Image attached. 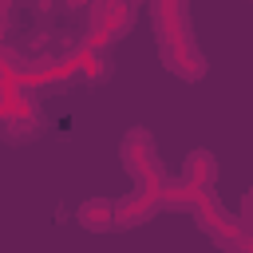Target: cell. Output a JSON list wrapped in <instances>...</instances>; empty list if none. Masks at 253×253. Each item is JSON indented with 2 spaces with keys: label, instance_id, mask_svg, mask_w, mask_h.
<instances>
[{
  "label": "cell",
  "instance_id": "obj_1",
  "mask_svg": "<svg viewBox=\"0 0 253 253\" xmlns=\"http://www.w3.org/2000/svg\"><path fill=\"white\" fill-rule=\"evenodd\" d=\"M150 20H154V43H158V55H162L166 71L178 75V79H186V83H198L206 75V55L194 43L190 8L166 0V4L150 8Z\"/></svg>",
  "mask_w": 253,
  "mask_h": 253
},
{
  "label": "cell",
  "instance_id": "obj_2",
  "mask_svg": "<svg viewBox=\"0 0 253 253\" xmlns=\"http://www.w3.org/2000/svg\"><path fill=\"white\" fill-rule=\"evenodd\" d=\"M119 154H123V166L134 182V190H146L154 194L162 182H166V170H162V158H158V146L150 138L146 126H130L119 142Z\"/></svg>",
  "mask_w": 253,
  "mask_h": 253
},
{
  "label": "cell",
  "instance_id": "obj_3",
  "mask_svg": "<svg viewBox=\"0 0 253 253\" xmlns=\"http://www.w3.org/2000/svg\"><path fill=\"white\" fill-rule=\"evenodd\" d=\"M134 16H138L134 4H95V8H87V28H83L87 36L83 40L111 51V43H119L130 32Z\"/></svg>",
  "mask_w": 253,
  "mask_h": 253
},
{
  "label": "cell",
  "instance_id": "obj_4",
  "mask_svg": "<svg viewBox=\"0 0 253 253\" xmlns=\"http://www.w3.org/2000/svg\"><path fill=\"white\" fill-rule=\"evenodd\" d=\"M162 210H158V198L146 194V190H126L123 198H115V229H134V225H146L154 221Z\"/></svg>",
  "mask_w": 253,
  "mask_h": 253
},
{
  "label": "cell",
  "instance_id": "obj_5",
  "mask_svg": "<svg viewBox=\"0 0 253 253\" xmlns=\"http://www.w3.org/2000/svg\"><path fill=\"white\" fill-rule=\"evenodd\" d=\"M217 182V158L210 150H194L186 162H182V186L190 194H210Z\"/></svg>",
  "mask_w": 253,
  "mask_h": 253
},
{
  "label": "cell",
  "instance_id": "obj_6",
  "mask_svg": "<svg viewBox=\"0 0 253 253\" xmlns=\"http://www.w3.org/2000/svg\"><path fill=\"white\" fill-rule=\"evenodd\" d=\"M79 225L91 229V233L115 229V198H87L79 206Z\"/></svg>",
  "mask_w": 253,
  "mask_h": 253
},
{
  "label": "cell",
  "instance_id": "obj_7",
  "mask_svg": "<svg viewBox=\"0 0 253 253\" xmlns=\"http://www.w3.org/2000/svg\"><path fill=\"white\" fill-rule=\"evenodd\" d=\"M237 225H241V237H245V253H253V190L241 198V213H237Z\"/></svg>",
  "mask_w": 253,
  "mask_h": 253
},
{
  "label": "cell",
  "instance_id": "obj_8",
  "mask_svg": "<svg viewBox=\"0 0 253 253\" xmlns=\"http://www.w3.org/2000/svg\"><path fill=\"white\" fill-rule=\"evenodd\" d=\"M8 55H12V51H8L4 43H0V67H4V59H8Z\"/></svg>",
  "mask_w": 253,
  "mask_h": 253
},
{
  "label": "cell",
  "instance_id": "obj_9",
  "mask_svg": "<svg viewBox=\"0 0 253 253\" xmlns=\"http://www.w3.org/2000/svg\"><path fill=\"white\" fill-rule=\"evenodd\" d=\"M8 12H12V8H8V4H0V24H4V16H8Z\"/></svg>",
  "mask_w": 253,
  "mask_h": 253
}]
</instances>
